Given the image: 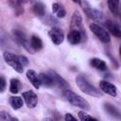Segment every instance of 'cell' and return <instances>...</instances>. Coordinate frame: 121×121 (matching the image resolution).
<instances>
[{
    "label": "cell",
    "mask_w": 121,
    "mask_h": 121,
    "mask_svg": "<svg viewBox=\"0 0 121 121\" xmlns=\"http://www.w3.org/2000/svg\"><path fill=\"white\" fill-rule=\"evenodd\" d=\"M64 119H65V121H78V120H77V119H76V118H75L71 113H69V112L65 114Z\"/></svg>",
    "instance_id": "obj_28"
},
{
    "label": "cell",
    "mask_w": 121,
    "mask_h": 121,
    "mask_svg": "<svg viewBox=\"0 0 121 121\" xmlns=\"http://www.w3.org/2000/svg\"><path fill=\"white\" fill-rule=\"evenodd\" d=\"M43 121H53V120H52V119H50V118H45Z\"/></svg>",
    "instance_id": "obj_29"
},
{
    "label": "cell",
    "mask_w": 121,
    "mask_h": 121,
    "mask_svg": "<svg viewBox=\"0 0 121 121\" xmlns=\"http://www.w3.org/2000/svg\"><path fill=\"white\" fill-rule=\"evenodd\" d=\"M48 35L51 39V41L55 43V44H60L62 42H63V39H64V33L63 31L59 28V27H53L49 30L48 32Z\"/></svg>",
    "instance_id": "obj_7"
},
{
    "label": "cell",
    "mask_w": 121,
    "mask_h": 121,
    "mask_svg": "<svg viewBox=\"0 0 121 121\" xmlns=\"http://www.w3.org/2000/svg\"><path fill=\"white\" fill-rule=\"evenodd\" d=\"M70 28H71V31H78L81 35V37L85 35V29L82 26V18H81L80 13L78 10L74 11L72 15Z\"/></svg>",
    "instance_id": "obj_3"
},
{
    "label": "cell",
    "mask_w": 121,
    "mask_h": 121,
    "mask_svg": "<svg viewBox=\"0 0 121 121\" xmlns=\"http://www.w3.org/2000/svg\"><path fill=\"white\" fill-rule=\"evenodd\" d=\"M13 35H14V38H15L16 42H17V43H18L20 45L24 46V47H25V48H26L27 51L33 52V51L31 50V48H30L29 42L27 41L26 36V34H25L23 31L16 29V30H14V31H13Z\"/></svg>",
    "instance_id": "obj_8"
},
{
    "label": "cell",
    "mask_w": 121,
    "mask_h": 121,
    "mask_svg": "<svg viewBox=\"0 0 121 121\" xmlns=\"http://www.w3.org/2000/svg\"><path fill=\"white\" fill-rule=\"evenodd\" d=\"M0 121H18L16 117H13L9 112L1 111L0 112Z\"/></svg>",
    "instance_id": "obj_24"
},
{
    "label": "cell",
    "mask_w": 121,
    "mask_h": 121,
    "mask_svg": "<svg viewBox=\"0 0 121 121\" xmlns=\"http://www.w3.org/2000/svg\"><path fill=\"white\" fill-rule=\"evenodd\" d=\"M18 60H19L20 64H21L23 67H25V66H26V65L28 64V60H27L25 56H18Z\"/></svg>",
    "instance_id": "obj_26"
},
{
    "label": "cell",
    "mask_w": 121,
    "mask_h": 121,
    "mask_svg": "<svg viewBox=\"0 0 121 121\" xmlns=\"http://www.w3.org/2000/svg\"><path fill=\"white\" fill-rule=\"evenodd\" d=\"M6 86H7V84H6V79H5V78H4L3 76H0V92H1V93H3V92L5 91Z\"/></svg>",
    "instance_id": "obj_27"
},
{
    "label": "cell",
    "mask_w": 121,
    "mask_h": 121,
    "mask_svg": "<svg viewBox=\"0 0 121 121\" xmlns=\"http://www.w3.org/2000/svg\"><path fill=\"white\" fill-rule=\"evenodd\" d=\"M63 95L66 98V100L69 103H71L72 105H74L76 107H78V108H80L82 110H86V111L90 109L89 103L84 98H82L80 95H78V94L74 93L73 91L68 90V89L67 90H64Z\"/></svg>",
    "instance_id": "obj_2"
},
{
    "label": "cell",
    "mask_w": 121,
    "mask_h": 121,
    "mask_svg": "<svg viewBox=\"0 0 121 121\" xmlns=\"http://www.w3.org/2000/svg\"><path fill=\"white\" fill-rule=\"evenodd\" d=\"M90 64L91 66H93L94 68L99 70V71H106L107 70V64L104 60L97 59V58H94L90 60Z\"/></svg>",
    "instance_id": "obj_16"
},
{
    "label": "cell",
    "mask_w": 121,
    "mask_h": 121,
    "mask_svg": "<svg viewBox=\"0 0 121 121\" xmlns=\"http://www.w3.org/2000/svg\"><path fill=\"white\" fill-rule=\"evenodd\" d=\"M24 100L28 108H35L38 103V96L33 91H26L22 94Z\"/></svg>",
    "instance_id": "obj_9"
},
{
    "label": "cell",
    "mask_w": 121,
    "mask_h": 121,
    "mask_svg": "<svg viewBox=\"0 0 121 121\" xmlns=\"http://www.w3.org/2000/svg\"><path fill=\"white\" fill-rule=\"evenodd\" d=\"M76 82H77L78 87L84 94L91 95V96H95V97H99L102 95V94L94 85H92L84 76H81V75L78 76L76 78Z\"/></svg>",
    "instance_id": "obj_1"
},
{
    "label": "cell",
    "mask_w": 121,
    "mask_h": 121,
    "mask_svg": "<svg viewBox=\"0 0 121 121\" xmlns=\"http://www.w3.org/2000/svg\"><path fill=\"white\" fill-rule=\"evenodd\" d=\"M78 117L80 121H98L97 119L94 118L93 116L89 115L88 113H85L84 112H78Z\"/></svg>",
    "instance_id": "obj_25"
},
{
    "label": "cell",
    "mask_w": 121,
    "mask_h": 121,
    "mask_svg": "<svg viewBox=\"0 0 121 121\" xmlns=\"http://www.w3.org/2000/svg\"><path fill=\"white\" fill-rule=\"evenodd\" d=\"M85 5H86V6H83V10H84L85 14H86L89 18H91V19H93V20H95V21H97V22H102V21H104V19H105L104 14H103L100 10L95 9H94V8H92V7H90V6H88L87 3H85Z\"/></svg>",
    "instance_id": "obj_6"
},
{
    "label": "cell",
    "mask_w": 121,
    "mask_h": 121,
    "mask_svg": "<svg viewBox=\"0 0 121 121\" xmlns=\"http://www.w3.org/2000/svg\"><path fill=\"white\" fill-rule=\"evenodd\" d=\"M39 80H40V84L44 86V87H51L54 86V82L53 79L51 78V77L49 76V74H44V73H41L39 75Z\"/></svg>",
    "instance_id": "obj_15"
},
{
    "label": "cell",
    "mask_w": 121,
    "mask_h": 121,
    "mask_svg": "<svg viewBox=\"0 0 121 121\" xmlns=\"http://www.w3.org/2000/svg\"><path fill=\"white\" fill-rule=\"evenodd\" d=\"M105 110H106V112H107L110 115H112V117L117 118V119H120V112H119L118 109L115 108L113 105H112V104H110V103H106V104H105Z\"/></svg>",
    "instance_id": "obj_19"
},
{
    "label": "cell",
    "mask_w": 121,
    "mask_h": 121,
    "mask_svg": "<svg viewBox=\"0 0 121 121\" xmlns=\"http://www.w3.org/2000/svg\"><path fill=\"white\" fill-rule=\"evenodd\" d=\"M21 90V82L17 78H11L10 79V85H9V91L12 94H17Z\"/></svg>",
    "instance_id": "obj_22"
},
{
    "label": "cell",
    "mask_w": 121,
    "mask_h": 121,
    "mask_svg": "<svg viewBox=\"0 0 121 121\" xmlns=\"http://www.w3.org/2000/svg\"><path fill=\"white\" fill-rule=\"evenodd\" d=\"M49 76L51 77V78L53 79V82H54V85H58L59 87L64 89V90H67L68 89V83L66 82L65 79H63L60 76H59L56 72H50L49 73Z\"/></svg>",
    "instance_id": "obj_11"
},
{
    "label": "cell",
    "mask_w": 121,
    "mask_h": 121,
    "mask_svg": "<svg viewBox=\"0 0 121 121\" xmlns=\"http://www.w3.org/2000/svg\"><path fill=\"white\" fill-rule=\"evenodd\" d=\"M81 35L78 31H70L67 35V40L71 44H78L81 41Z\"/></svg>",
    "instance_id": "obj_17"
},
{
    "label": "cell",
    "mask_w": 121,
    "mask_h": 121,
    "mask_svg": "<svg viewBox=\"0 0 121 121\" xmlns=\"http://www.w3.org/2000/svg\"><path fill=\"white\" fill-rule=\"evenodd\" d=\"M119 4H120V2L117 0H109L108 1L109 9L114 16L119 15Z\"/></svg>",
    "instance_id": "obj_20"
},
{
    "label": "cell",
    "mask_w": 121,
    "mask_h": 121,
    "mask_svg": "<svg viewBox=\"0 0 121 121\" xmlns=\"http://www.w3.org/2000/svg\"><path fill=\"white\" fill-rule=\"evenodd\" d=\"M3 58H4L5 61H6L9 66H11L16 72H18V73H23L24 67L20 64L19 60H18V56L14 55V54H12V53H10V52H4Z\"/></svg>",
    "instance_id": "obj_4"
},
{
    "label": "cell",
    "mask_w": 121,
    "mask_h": 121,
    "mask_svg": "<svg viewBox=\"0 0 121 121\" xmlns=\"http://www.w3.org/2000/svg\"><path fill=\"white\" fill-rule=\"evenodd\" d=\"M33 12L37 15V16H40V17H43L44 16V13H45V9H44V5L43 3H35V5L33 6Z\"/></svg>",
    "instance_id": "obj_23"
},
{
    "label": "cell",
    "mask_w": 121,
    "mask_h": 121,
    "mask_svg": "<svg viewBox=\"0 0 121 121\" xmlns=\"http://www.w3.org/2000/svg\"><path fill=\"white\" fill-rule=\"evenodd\" d=\"M90 29L91 31L103 43H110L111 41V37L110 34L100 26H98L97 24H91L90 25Z\"/></svg>",
    "instance_id": "obj_5"
},
{
    "label": "cell",
    "mask_w": 121,
    "mask_h": 121,
    "mask_svg": "<svg viewBox=\"0 0 121 121\" xmlns=\"http://www.w3.org/2000/svg\"><path fill=\"white\" fill-rule=\"evenodd\" d=\"M26 78L27 79L30 81V83L34 86V88L39 89L41 84H40V80H39V75L32 69H28L26 71Z\"/></svg>",
    "instance_id": "obj_13"
},
{
    "label": "cell",
    "mask_w": 121,
    "mask_h": 121,
    "mask_svg": "<svg viewBox=\"0 0 121 121\" xmlns=\"http://www.w3.org/2000/svg\"><path fill=\"white\" fill-rule=\"evenodd\" d=\"M29 44H30V48L32 51H38L43 48V42H42L41 38L36 35L31 36L30 40H29Z\"/></svg>",
    "instance_id": "obj_14"
},
{
    "label": "cell",
    "mask_w": 121,
    "mask_h": 121,
    "mask_svg": "<svg viewBox=\"0 0 121 121\" xmlns=\"http://www.w3.org/2000/svg\"><path fill=\"white\" fill-rule=\"evenodd\" d=\"M9 104L14 110H18V109L22 108L24 102L20 96H11L9 98Z\"/></svg>",
    "instance_id": "obj_21"
},
{
    "label": "cell",
    "mask_w": 121,
    "mask_h": 121,
    "mask_svg": "<svg viewBox=\"0 0 121 121\" xmlns=\"http://www.w3.org/2000/svg\"><path fill=\"white\" fill-rule=\"evenodd\" d=\"M105 26H106V28L109 30V32L111 34H112L113 36H115L117 38L121 37V28L118 25H116L113 22L108 20V21L105 22Z\"/></svg>",
    "instance_id": "obj_12"
},
{
    "label": "cell",
    "mask_w": 121,
    "mask_h": 121,
    "mask_svg": "<svg viewBox=\"0 0 121 121\" xmlns=\"http://www.w3.org/2000/svg\"><path fill=\"white\" fill-rule=\"evenodd\" d=\"M52 10H53V13H55L58 18H63L66 14L64 8L59 3H54L52 5Z\"/></svg>",
    "instance_id": "obj_18"
},
{
    "label": "cell",
    "mask_w": 121,
    "mask_h": 121,
    "mask_svg": "<svg viewBox=\"0 0 121 121\" xmlns=\"http://www.w3.org/2000/svg\"><path fill=\"white\" fill-rule=\"evenodd\" d=\"M99 88L102 92L106 93L107 95H110L112 96H116L117 95V89L116 87L106 80H101L99 82Z\"/></svg>",
    "instance_id": "obj_10"
}]
</instances>
